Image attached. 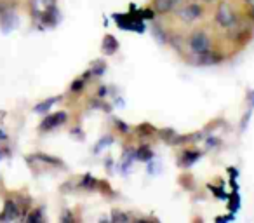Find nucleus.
<instances>
[{
	"mask_svg": "<svg viewBox=\"0 0 254 223\" xmlns=\"http://www.w3.org/2000/svg\"><path fill=\"white\" fill-rule=\"evenodd\" d=\"M112 220L113 222H129V220H131V216L129 215H126V213H120V211H113L112 213Z\"/></svg>",
	"mask_w": 254,
	"mask_h": 223,
	"instance_id": "17",
	"label": "nucleus"
},
{
	"mask_svg": "<svg viewBox=\"0 0 254 223\" xmlns=\"http://www.w3.org/2000/svg\"><path fill=\"white\" fill-rule=\"evenodd\" d=\"M134 153H136V159H139V160H150L153 157V152L148 147H141V149H138Z\"/></svg>",
	"mask_w": 254,
	"mask_h": 223,
	"instance_id": "16",
	"label": "nucleus"
},
{
	"mask_svg": "<svg viewBox=\"0 0 254 223\" xmlns=\"http://www.w3.org/2000/svg\"><path fill=\"white\" fill-rule=\"evenodd\" d=\"M202 14H204V9H202L200 4H187L178 11V18L185 23L197 21L198 18H202Z\"/></svg>",
	"mask_w": 254,
	"mask_h": 223,
	"instance_id": "3",
	"label": "nucleus"
},
{
	"mask_svg": "<svg viewBox=\"0 0 254 223\" xmlns=\"http://www.w3.org/2000/svg\"><path fill=\"white\" fill-rule=\"evenodd\" d=\"M101 51L103 54H106V56H112V54H115L117 51H119V40L115 39L113 35H105L103 37V42H101Z\"/></svg>",
	"mask_w": 254,
	"mask_h": 223,
	"instance_id": "8",
	"label": "nucleus"
},
{
	"mask_svg": "<svg viewBox=\"0 0 254 223\" xmlns=\"http://www.w3.org/2000/svg\"><path fill=\"white\" fill-rule=\"evenodd\" d=\"M180 4H181V0H152L153 12H155V14H160V16L173 12Z\"/></svg>",
	"mask_w": 254,
	"mask_h": 223,
	"instance_id": "5",
	"label": "nucleus"
},
{
	"mask_svg": "<svg viewBox=\"0 0 254 223\" xmlns=\"http://www.w3.org/2000/svg\"><path fill=\"white\" fill-rule=\"evenodd\" d=\"M58 101H60V96H56V98L47 99V101L39 103V105L35 106V112H39V114H46V112H49V110H51V106H53L54 103H58Z\"/></svg>",
	"mask_w": 254,
	"mask_h": 223,
	"instance_id": "12",
	"label": "nucleus"
},
{
	"mask_svg": "<svg viewBox=\"0 0 254 223\" xmlns=\"http://www.w3.org/2000/svg\"><path fill=\"white\" fill-rule=\"evenodd\" d=\"M136 131H138V135H139V136H145V138H146V136L157 135V129L153 128L152 124H139Z\"/></svg>",
	"mask_w": 254,
	"mask_h": 223,
	"instance_id": "15",
	"label": "nucleus"
},
{
	"mask_svg": "<svg viewBox=\"0 0 254 223\" xmlns=\"http://www.w3.org/2000/svg\"><path fill=\"white\" fill-rule=\"evenodd\" d=\"M247 101H249V108L253 110L254 108V91L249 92V98H247Z\"/></svg>",
	"mask_w": 254,
	"mask_h": 223,
	"instance_id": "20",
	"label": "nucleus"
},
{
	"mask_svg": "<svg viewBox=\"0 0 254 223\" xmlns=\"http://www.w3.org/2000/svg\"><path fill=\"white\" fill-rule=\"evenodd\" d=\"M18 215H19V211H18V208H16V204L14 202H5V209H4V215L0 216V218H4V220H14V218H18Z\"/></svg>",
	"mask_w": 254,
	"mask_h": 223,
	"instance_id": "11",
	"label": "nucleus"
},
{
	"mask_svg": "<svg viewBox=\"0 0 254 223\" xmlns=\"http://www.w3.org/2000/svg\"><path fill=\"white\" fill-rule=\"evenodd\" d=\"M84 82H85V77L84 78H77V80H73V84H71V91L73 92H78V91H82V89H84Z\"/></svg>",
	"mask_w": 254,
	"mask_h": 223,
	"instance_id": "18",
	"label": "nucleus"
},
{
	"mask_svg": "<svg viewBox=\"0 0 254 223\" xmlns=\"http://www.w3.org/2000/svg\"><path fill=\"white\" fill-rule=\"evenodd\" d=\"M216 23H218L221 28H233V25L237 23L235 11L232 9V5L228 2H221L216 9Z\"/></svg>",
	"mask_w": 254,
	"mask_h": 223,
	"instance_id": "2",
	"label": "nucleus"
},
{
	"mask_svg": "<svg viewBox=\"0 0 254 223\" xmlns=\"http://www.w3.org/2000/svg\"><path fill=\"white\" fill-rule=\"evenodd\" d=\"M82 187L84 188H89V190H96L98 188V185H99V181L96 180V178H92L91 174H85L84 178H82Z\"/></svg>",
	"mask_w": 254,
	"mask_h": 223,
	"instance_id": "14",
	"label": "nucleus"
},
{
	"mask_svg": "<svg viewBox=\"0 0 254 223\" xmlns=\"http://www.w3.org/2000/svg\"><path fill=\"white\" fill-rule=\"evenodd\" d=\"M197 61H198L200 65H214V63H219V61H221V54L212 53V49H211L209 53L197 56Z\"/></svg>",
	"mask_w": 254,
	"mask_h": 223,
	"instance_id": "10",
	"label": "nucleus"
},
{
	"mask_svg": "<svg viewBox=\"0 0 254 223\" xmlns=\"http://www.w3.org/2000/svg\"><path fill=\"white\" fill-rule=\"evenodd\" d=\"M204 2H214V0H204Z\"/></svg>",
	"mask_w": 254,
	"mask_h": 223,
	"instance_id": "22",
	"label": "nucleus"
},
{
	"mask_svg": "<svg viewBox=\"0 0 254 223\" xmlns=\"http://www.w3.org/2000/svg\"><path fill=\"white\" fill-rule=\"evenodd\" d=\"M115 126H117V129H119L120 133H129V131H131V128H127L126 122L119 121V119H117V121H115Z\"/></svg>",
	"mask_w": 254,
	"mask_h": 223,
	"instance_id": "19",
	"label": "nucleus"
},
{
	"mask_svg": "<svg viewBox=\"0 0 254 223\" xmlns=\"http://www.w3.org/2000/svg\"><path fill=\"white\" fill-rule=\"evenodd\" d=\"M188 47L193 53V56H200V54L209 53L211 51V37L204 30H197L188 39Z\"/></svg>",
	"mask_w": 254,
	"mask_h": 223,
	"instance_id": "1",
	"label": "nucleus"
},
{
	"mask_svg": "<svg viewBox=\"0 0 254 223\" xmlns=\"http://www.w3.org/2000/svg\"><path fill=\"white\" fill-rule=\"evenodd\" d=\"M202 157V152L198 150H185L180 157V166L181 167H190L191 164H195Z\"/></svg>",
	"mask_w": 254,
	"mask_h": 223,
	"instance_id": "9",
	"label": "nucleus"
},
{
	"mask_svg": "<svg viewBox=\"0 0 254 223\" xmlns=\"http://www.w3.org/2000/svg\"><path fill=\"white\" fill-rule=\"evenodd\" d=\"M105 68H106L105 61L98 60V61H94V63L91 65V68H89L87 75H103V74H105Z\"/></svg>",
	"mask_w": 254,
	"mask_h": 223,
	"instance_id": "13",
	"label": "nucleus"
},
{
	"mask_svg": "<svg viewBox=\"0 0 254 223\" xmlns=\"http://www.w3.org/2000/svg\"><path fill=\"white\" fill-rule=\"evenodd\" d=\"M54 7H56V0H32V12L39 19Z\"/></svg>",
	"mask_w": 254,
	"mask_h": 223,
	"instance_id": "6",
	"label": "nucleus"
},
{
	"mask_svg": "<svg viewBox=\"0 0 254 223\" xmlns=\"http://www.w3.org/2000/svg\"><path fill=\"white\" fill-rule=\"evenodd\" d=\"M37 220H42V216H40L39 213H37V215H32V216H30V222H37Z\"/></svg>",
	"mask_w": 254,
	"mask_h": 223,
	"instance_id": "21",
	"label": "nucleus"
},
{
	"mask_svg": "<svg viewBox=\"0 0 254 223\" xmlns=\"http://www.w3.org/2000/svg\"><path fill=\"white\" fill-rule=\"evenodd\" d=\"M115 21L122 26L124 30H132V28H143V23L134 18V14H119L115 16Z\"/></svg>",
	"mask_w": 254,
	"mask_h": 223,
	"instance_id": "7",
	"label": "nucleus"
},
{
	"mask_svg": "<svg viewBox=\"0 0 254 223\" xmlns=\"http://www.w3.org/2000/svg\"><path fill=\"white\" fill-rule=\"evenodd\" d=\"M66 119H68L66 112H56V114L47 115L42 121V124H40V128H42L44 131H51V129H56V128H60L61 124H64Z\"/></svg>",
	"mask_w": 254,
	"mask_h": 223,
	"instance_id": "4",
	"label": "nucleus"
}]
</instances>
